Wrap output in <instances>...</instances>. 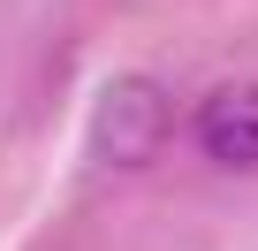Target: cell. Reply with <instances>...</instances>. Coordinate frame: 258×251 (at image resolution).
Segmentation results:
<instances>
[{
  "mask_svg": "<svg viewBox=\"0 0 258 251\" xmlns=\"http://www.w3.org/2000/svg\"><path fill=\"white\" fill-rule=\"evenodd\" d=\"M167 137H175V99H167V84H152V76H114L99 91V107H91V153H99V168H114V175L152 168L167 153Z\"/></svg>",
  "mask_w": 258,
  "mask_h": 251,
  "instance_id": "1",
  "label": "cell"
},
{
  "mask_svg": "<svg viewBox=\"0 0 258 251\" xmlns=\"http://www.w3.org/2000/svg\"><path fill=\"white\" fill-rule=\"evenodd\" d=\"M190 137L205 160L220 168H258V76H235V84H213Z\"/></svg>",
  "mask_w": 258,
  "mask_h": 251,
  "instance_id": "2",
  "label": "cell"
}]
</instances>
